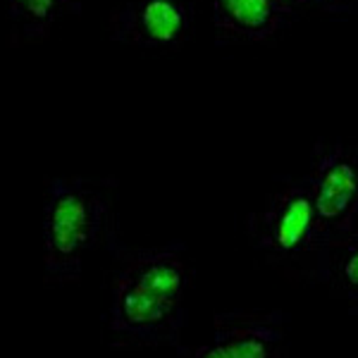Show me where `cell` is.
Returning <instances> with one entry per match:
<instances>
[{
  "mask_svg": "<svg viewBox=\"0 0 358 358\" xmlns=\"http://www.w3.org/2000/svg\"><path fill=\"white\" fill-rule=\"evenodd\" d=\"M108 332L113 346H175L187 325L192 270L182 244L127 248L113 244Z\"/></svg>",
  "mask_w": 358,
  "mask_h": 358,
  "instance_id": "obj_1",
  "label": "cell"
},
{
  "mask_svg": "<svg viewBox=\"0 0 358 358\" xmlns=\"http://www.w3.org/2000/svg\"><path fill=\"white\" fill-rule=\"evenodd\" d=\"M110 234V196L86 177H55L43 201L45 280L62 285L82 277L84 256Z\"/></svg>",
  "mask_w": 358,
  "mask_h": 358,
  "instance_id": "obj_2",
  "label": "cell"
},
{
  "mask_svg": "<svg viewBox=\"0 0 358 358\" xmlns=\"http://www.w3.org/2000/svg\"><path fill=\"white\" fill-rule=\"evenodd\" d=\"M248 239L268 263L301 277H325L330 244L320 232L303 177L282 184L248 217Z\"/></svg>",
  "mask_w": 358,
  "mask_h": 358,
  "instance_id": "obj_3",
  "label": "cell"
},
{
  "mask_svg": "<svg viewBox=\"0 0 358 358\" xmlns=\"http://www.w3.org/2000/svg\"><path fill=\"white\" fill-rule=\"evenodd\" d=\"M303 182L327 244L358 229V141H320Z\"/></svg>",
  "mask_w": 358,
  "mask_h": 358,
  "instance_id": "obj_4",
  "label": "cell"
},
{
  "mask_svg": "<svg viewBox=\"0 0 358 358\" xmlns=\"http://www.w3.org/2000/svg\"><path fill=\"white\" fill-rule=\"evenodd\" d=\"M179 358H285L287 327L277 310H229L217 313L206 344L184 349Z\"/></svg>",
  "mask_w": 358,
  "mask_h": 358,
  "instance_id": "obj_5",
  "label": "cell"
},
{
  "mask_svg": "<svg viewBox=\"0 0 358 358\" xmlns=\"http://www.w3.org/2000/svg\"><path fill=\"white\" fill-rule=\"evenodd\" d=\"M194 10L189 0H129L110 17L115 43L141 50H177L192 36Z\"/></svg>",
  "mask_w": 358,
  "mask_h": 358,
  "instance_id": "obj_6",
  "label": "cell"
},
{
  "mask_svg": "<svg viewBox=\"0 0 358 358\" xmlns=\"http://www.w3.org/2000/svg\"><path fill=\"white\" fill-rule=\"evenodd\" d=\"M217 43H265L299 17L287 0H210Z\"/></svg>",
  "mask_w": 358,
  "mask_h": 358,
  "instance_id": "obj_7",
  "label": "cell"
},
{
  "mask_svg": "<svg viewBox=\"0 0 358 358\" xmlns=\"http://www.w3.org/2000/svg\"><path fill=\"white\" fill-rule=\"evenodd\" d=\"M8 13L20 38L36 41L48 36L62 17L82 13V0H8Z\"/></svg>",
  "mask_w": 358,
  "mask_h": 358,
  "instance_id": "obj_8",
  "label": "cell"
},
{
  "mask_svg": "<svg viewBox=\"0 0 358 358\" xmlns=\"http://www.w3.org/2000/svg\"><path fill=\"white\" fill-rule=\"evenodd\" d=\"M322 280L330 285L334 296L342 299L346 308L358 315V229L330 244Z\"/></svg>",
  "mask_w": 358,
  "mask_h": 358,
  "instance_id": "obj_9",
  "label": "cell"
},
{
  "mask_svg": "<svg viewBox=\"0 0 358 358\" xmlns=\"http://www.w3.org/2000/svg\"><path fill=\"white\" fill-rule=\"evenodd\" d=\"M296 13L358 15V0H287Z\"/></svg>",
  "mask_w": 358,
  "mask_h": 358,
  "instance_id": "obj_10",
  "label": "cell"
}]
</instances>
